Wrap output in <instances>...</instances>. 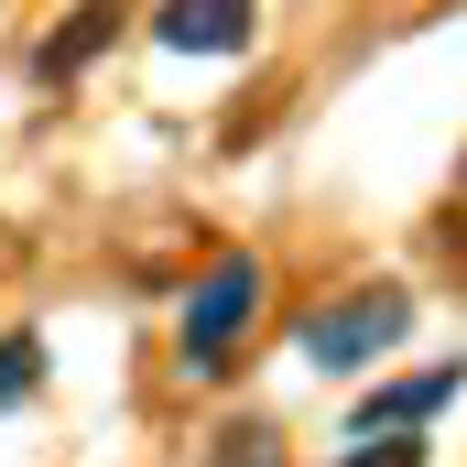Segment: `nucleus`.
Wrapping results in <instances>:
<instances>
[{"mask_svg":"<svg viewBox=\"0 0 467 467\" xmlns=\"http://www.w3.org/2000/svg\"><path fill=\"white\" fill-rule=\"evenodd\" d=\"M250 316H261V261L229 250V261L185 294V327H174V337H185V369H218V358L250 337Z\"/></svg>","mask_w":467,"mask_h":467,"instance_id":"obj_1","label":"nucleus"},{"mask_svg":"<svg viewBox=\"0 0 467 467\" xmlns=\"http://www.w3.org/2000/svg\"><path fill=\"white\" fill-rule=\"evenodd\" d=\"M402 327H413V294L402 283H369V294H337L327 316H305V358L316 369H358V358L391 348Z\"/></svg>","mask_w":467,"mask_h":467,"instance_id":"obj_2","label":"nucleus"},{"mask_svg":"<svg viewBox=\"0 0 467 467\" xmlns=\"http://www.w3.org/2000/svg\"><path fill=\"white\" fill-rule=\"evenodd\" d=\"M261 22V0H163L152 11V44L163 55H239Z\"/></svg>","mask_w":467,"mask_h":467,"instance_id":"obj_3","label":"nucleus"},{"mask_svg":"<svg viewBox=\"0 0 467 467\" xmlns=\"http://www.w3.org/2000/svg\"><path fill=\"white\" fill-rule=\"evenodd\" d=\"M109 44H119V0H77V11H66V22L44 33L33 77H44V88H66V77H88V66H99Z\"/></svg>","mask_w":467,"mask_h":467,"instance_id":"obj_4","label":"nucleus"},{"mask_svg":"<svg viewBox=\"0 0 467 467\" xmlns=\"http://www.w3.org/2000/svg\"><path fill=\"white\" fill-rule=\"evenodd\" d=\"M457 358H446V369H413V380H391V391H369V402H358L348 413V435H413V424H424V413H435V402H457Z\"/></svg>","mask_w":467,"mask_h":467,"instance_id":"obj_5","label":"nucleus"},{"mask_svg":"<svg viewBox=\"0 0 467 467\" xmlns=\"http://www.w3.org/2000/svg\"><path fill=\"white\" fill-rule=\"evenodd\" d=\"M33 391H44V348H33V337H0V413L33 402Z\"/></svg>","mask_w":467,"mask_h":467,"instance_id":"obj_6","label":"nucleus"},{"mask_svg":"<svg viewBox=\"0 0 467 467\" xmlns=\"http://www.w3.org/2000/svg\"><path fill=\"white\" fill-rule=\"evenodd\" d=\"M218 467H283V435L272 424H239L229 446H218Z\"/></svg>","mask_w":467,"mask_h":467,"instance_id":"obj_7","label":"nucleus"},{"mask_svg":"<svg viewBox=\"0 0 467 467\" xmlns=\"http://www.w3.org/2000/svg\"><path fill=\"white\" fill-rule=\"evenodd\" d=\"M348 467H424V435H358Z\"/></svg>","mask_w":467,"mask_h":467,"instance_id":"obj_8","label":"nucleus"}]
</instances>
